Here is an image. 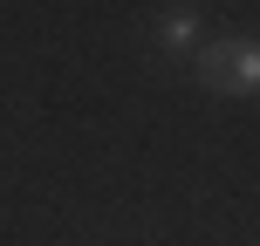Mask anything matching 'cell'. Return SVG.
I'll return each mask as SVG.
<instances>
[{"label":"cell","instance_id":"obj_1","mask_svg":"<svg viewBox=\"0 0 260 246\" xmlns=\"http://www.w3.org/2000/svg\"><path fill=\"white\" fill-rule=\"evenodd\" d=\"M199 82H206L212 96H253L260 89V41H206L199 48Z\"/></svg>","mask_w":260,"mask_h":246},{"label":"cell","instance_id":"obj_2","mask_svg":"<svg viewBox=\"0 0 260 246\" xmlns=\"http://www.w3.org/2000/svg\"><path fill=\"white\" fill-rule=\"evenodd\" d=\"M165 48H171V55L199 48V21H192V14H171V21H165Z\"/></svg>","mask_w":260,"mask_h":246}]
</instances>
